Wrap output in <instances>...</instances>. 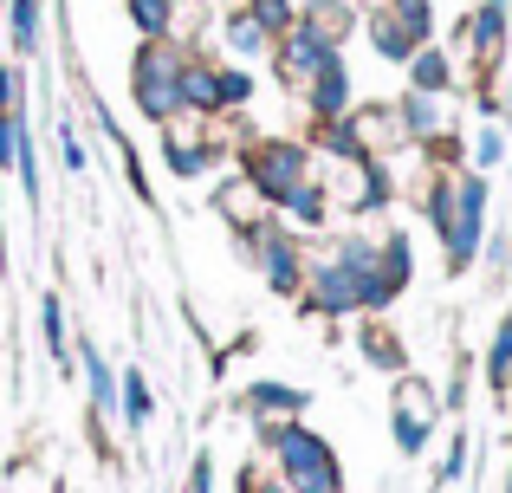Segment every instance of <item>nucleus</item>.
<instances>
[{"label":"nucleus","mask_w":512,"mask_h":493,"mask_svg":"<svg viewBox=\"0 0 512 493\" xmlns=\"http://www.w3.org/2000/svg\"><path fill=\"white\" fill-rule=\"evenodd\" d=\"M182 111L188 117H221V65L214 59H201V52H188V65H182Z\"/></svg>","instance_id":"16"},{"label":"nucleus","mask_w":512,"mask_h":493,"mask_svg":"<svg viewBox=\"0 0 512 493\" xmlns=\"http://www.w3.org/2000/svg\"><path fill=\"white\" fill-rule=\"evenodd\" d=\"M506 493H512V468H506Z\"/></svg>","instance_id":"39"},{"label":"nucleus","mask_w":512,"mask_h":493,"mask_svg":"<svg viewBox=\"0 0 512 493\" xmlns=\"http://www.w3.org/2000/svg\"><path fill=\"white\" fill-rule=\"evenodd\" d=\"M279 215H286L292 221V228H305V234H318V228H325V221H331V182H305V189L299 195H292V202L286 208H279Z\"/></svg>","instance_id":"23"},{"label":"nucleus","mask_w":512,"mask_h":493,"mask_svg":"<svg viewBox=\"0 0 512 493\" xmlns=\"http://www.w3.org/2000/svg\"><path fill=\"white\" fill-rule=\"evenodd\" d=\"M20 124H26V111H0V176L13 169V150H20Z\"/></svg>","instance_id":"34"},{"label":"nucleus","mask_w":512,"mask_h":493,"mask_svg":"<svg viewBox=\"0 0 512 493\" xmlns=\"http://www.w3.org/2000/svg\"><path fill=\"white\" fill-rule=\"evenodd\" d=\"M163 163H169V176H175V182H201V176L214 169L208 137H201V117H195V124H188V117L163 124Z\"/></svg>","instance_id":"11"},{"label":"nucleus","mask_w":512,"mask_h":493,"mask_svg":"<svg viewBox=\"0 0 512 493\" xmlns=\"http://www.w3.org/2000/svg\"><path fill=\"white\" fill-rule=\"evenodd\" d=\"M312 176H318L312 143H299V137H247L240 143V182H247L266 208H286Z\"/></svg>","instance_id":"3"},{"label":"nucleus","mask_w":512,"mask_h":493,"mask_svg":"<svg viewBox=\"0 0 512 493\" xmlns=\"http://www.w3.org/2000/svg\"><path fill=\"white\" fill-rule=\"evenodd\" d=\"M39 338H46V351H52V364H72V325H65V299L59 292H46L39 299Z\"/></svg>","instance_id":"24"},{"label":"nucleus","mask_w":512,"mask_h":493,"mask_svg":"<svg viewBox=\"0 0 512 493\" xmlns=\"http://www.w3.org/2000/svg\"><path fill=\"white\" fill-rule=\"evenodd\" d=\"M124 13L137 26V39H182V26H175L182 0H124Z\"/></svg>","instance_id":"22"},{"label":"nucleus","mask_w":512,"mask_h":493,"mask_svg":"<svg viewBox=\"0 0 512 493\" xmlns=\"http://www.w3.org/2000/svg\"><path fill=\"white\" fill-rule=\"evenodd\" d=\"M467 150H474V169H500L512 143H506V137H500L493 124H474V137H467Z\"/></svg>","instance_id":"31"},{"label":"nucleus","mask_w":512,"mask_h":493,"mask_svg":"<svg viewBox=\"0 0 512 493\" xmlns=\"http://www.w3.org/2000/svg\"><path fill=\"white\" fill-rule=\"evenodd\" d=\"M396 299H402V286L383 266V234H338L325 260L305 266V292H299V305L318 318L389 312Z\"/></svg>","instance_id":"1"},{"label":"nucleus","mask_w":512,"mask_h":493,"mask_svg":"<svg viewBox=\"0 0 512 493\" xmlns=\"http://www.w3.org/2000/svg\"><path fill=\"white\" fill-rule=\"evenodd\" d=\"M240 7H247L253 13V20H260L266 26V33H292V26H299V0H240Z\"/></svg>","instance_id":"30"},{"label":"nucleus","mask_w":512,"mask_h":493,"mask_svg":"<svg viewBox=\"0 0 512 493\" xmlns=\"http://www.w3.org/2000/svg\"><path fill=\"white\" fill-rule=\"evenodd\" d=\"M506 169H512V150H506Z\"/></svg>","instance_id":"40"},{"label":"nucleus","mask_w":512,"mask_h":493,"mask_svg":"<svg viewBox=\"0 0 512 493\" xmlns=\"http://www.w3.org/2000/svg\"><path fill=\"white\" fill-rule=\"evenodd\" d=\"M7 46L20 59H39V46H46V0H7Z\"/></svg>","instance_id":"20"},{"label":"nucleus","mask_w":512,"mask_h":493,"mask_svg":"<svg viewBox=\"0 0 512 493\" xmlns=\"http://www.w3.org/2000/svg\"><path fill=\"white\" fill-rule=\"evenodd\" d=\"M182 65H188L182 39H143L137 59H130V104H137L156 130L175 124V117H188L182 111Z\"/></svg>","instance_id":"5"},{"label":"nucleus","mask_w":512,"mask_h":493,"mask_svg":"<svg viewBox=\"0 0 512 493\" xmlns=\"http://www.w3.org/2000/svg\"><path fill=\"white\" fill-rule=\"evenodd\" d=\"M383 266H389V279L409 292V279H415V247H409V234H402V228H383Z\"/></svg>","instance_id":"29"},{"label":"nucleus","mask_w":512,"mask_h":493,"mask_svg":"<svg viewBox=\"0 0 512 493\" xmlns=\"http://www.w3.org/2000/svg\"><path fill=\"white\" fill-rule=\"evenodd\" d=\"M299 26H312L325 46H338V52H344V46H350V33L363 26V7H357V0H305V7H299Z\"/></svg>","instance_id":"15"},{"label":"nucleus","mask_w":512,"mask_h":493,"mask_svg":"<svg viewBox=\"0 0 512 493\" xmlns=\"http://www.w3.org/2000/svg\"><path fill=\"white\" fill-rule=\"evenodd\" d=\"M454 39H461L467 72H474V78H493L506 65V52H512V7H506V0H480V7L454 26Z\"/></svg>","instance_id":"8"},{"label":"nucleus","mask_w":512,"mask_h":493,"mask_svg":"<svg viewBox=\"0 0 512 493\" xmlns=\"http://www.w3.org/2000/svg\"><path fill=\"white\" fill-rule=\"evenodd\" d=\"M305 403H312V390H292V383H279V377L247 383V416L260 422V429H273V422H299Z\"/></svg>","instance_id":"13"},{"label":"nucleus","mask_w":512,"mask_h":493,"mask_svg":"<svg viewBox=\"0 0 512 493\" xmlns=\"http://www.w3.org/2000/svg\"><path fill=\"white\" fill-rule=\"evenodd\" d=\"M383 13L415 39V46H428V39H435V0H383Z\"/></svg>","instance_id":"27"},{"label":"nucleus","mask_w":512,"mask_h":493,"mask_svg":"<svg viewBox=\"0 0 512 493\" xmlns=\"http://www.w3.org/2000/svg\"><path fill=\"white\" fill-rule=\"evenodd\" d=\"M78 370H85V390H91V409H98V416H104V409H117V370H111V357H104L98 351V344H91V331H85V338H78Z\"/></svg>","instance_id":"21"},{"label":"nucleus","mask_w":512,"mask_h":493,"mask_svg":"<svg viewBox=\"0 0 512 493\" xmlns=\"http://www.w3.org/2000/svg\"><path fill=\"white\" fill-rule=\"evenodd\" d=\"M59 156H65V169H72V176H85V169H91L85 143H78V124H59Z\"/></svg>","instance_id":"36"},{"label":"nucleus","mask_w":512,"mask_h":493,"mask_svg":"<svg viewBox=\"0 0 512 493\" xmlns=\"http://www.w3.org/2000/svg\"><path fill=\"white\" fill-rule=\"evenodd\" d=\"M253 91H260L253 65H234V59H227V65H221V117L247 111V104H253Z\"/></svg>","instance_id":"28"},{"label":"nucleus","mask_w":512,"mask_h":493,"mask_svg":"<svg viewBox=\"0 0 512 493\" xmlns=\"http://www.w3.org/2000/svg\"><path fill=\"white\" fill-rule=\"evenodd\" d=\"M260 442L273 448L279 481H286L292 493H344L338 455H331V442H325L318 429H305V416H299V422H273V429H260Z\"/></svg>","instance_id":"4"},{"label":"nucleus","mask_w":512,"mask_h":493,"mask_svg":"<svg viewBox=\"0 0 512 493\" xmlns=\"http://www.w3.org/2000/svg\"><path fill=\"white\" fill-rule=\"evenodd\" d=\"M0 111H26V72L0 65Z\"/></svg>","instance_id":"33"},{"label":"nucleus","mask_w":512,"mask_h":493,"mask_svg":"<svg viewBox=\"0 0 512 493\" xmlns=\"http://www.w3.org/2000/svg\"><path fill=\"white\" fill-rule=\"evenodd\" d=\"M253 493H292L286 481H253Z\"/></svg>","instance_id":"38"},{"label":"nucleus","mask_w":512,"mask_h":493,"mask_svg":"<svg viewBox=\"0 0 512 493\" xmlns=\"http://www.w3.org/2000/svg\"><path fill=\"white\" fill-rule=\"evenodd\" d=\"M363 39H370V52H376L383 65H396V72H402V65L415 59V39L402 33V26L389 20L383 7H363Z\"/></svg>","instance_id":"19"},{"label":"nucleus","mask_w":512,"mask_h":493,"mask_svg":"<svg viewBox=\"0 0 512 493\" xmlns=\"http://www.w3.org/2000/svg\"><path fill=\"white\" fill-rule=\"evenodd\" d=\"M402 78H409V91H428V98H448V91L461 85V78H454V52L435 46V39L415 46V59L402 65Z\"/></svg>","instance_id":"17"},{"label":"nucleus","mask_w":512,"mask_h":493,"mask_svg":"<svg viewBox=\"0 0 512 493\" xmlns=\"http://www.w3.org/2000/svg\"><path fill=\"white\" fill-rule=\"evenodd\" d=\"M461 474H467V435L454 429V442H448V455H441V474H435V481H441V487H454Z\"/></svg>","instance_id":"35"},{"label":"nucleus","mask_w":512,"mask_h":493,"mask_svg":"<svg viewBox=\"0 0 512 493\" xmlns=\"http://www.w3.org/2000/svg\"><path fill=\"white\" fill-rule=\"evenodd\" d=\"M435 429H441V403H435V390H428L422 377H409V370H402V377H396V390H389V435H396L402 461L428 455Z\"/></svg>","instance_id":"7"},{"label":"nucleus","mask_w":512,"mask_h":493,"mask_svg":"<svg viewBox=\"0 0 512 493\" xmlns=\"http://www.w3.org/2000/svg\"><path fill=\"white\" fill-rule=\"evenodd\" d=\"M299 104H305V117L312 124H325V117H350L357 111V78H350V59L338 52V59L325 65V72L312 78V85L299 91Z\"/></svg>","instance_id":"10"},{"label":"nucleus","mask_w":512,"mask_h":493,"mask_svg":"<svg viewBox=\"0 0 512 493\" xmlns=\"http://www.w3.org/2000/svg\"><path fill=\"white\" fill-rule=\"evenodd\" d=\"M396 124H402L409 143H435L441 130H454L448 124V98H428V91H409V85H402V98H396Z\"/></svg>","instance_id":"14"},{"label":"nucleus","mask_w":512,"mask_h":493,"mask_svg":"<svg viewBox=\"0 0 512 493\" xmlns=\"http://www.w3.org/2000/svg\"><path fill=\"white\" fill-rule=\"evenodd\" d=\"M240 247H247L253 273L266 279V292H273V299H299V292H305V266H312V260H305L299 234H292L279 215L247 221V228H240Z\"/></svg>","instance_id":"6"},{"label":"nucleus","mask_w":512,"mask_h":493,"mask_svg":"<svg viewBox=\"0 0 512 493\" xmlns=\"http://www.w3.org/2000/svg\"><path fill=\"white\" fill-rule=\"evenodd\" d=\"M182 493H214V461H208V455H195V468H188Z\"/></svg>","instance_id":"37"},{"label":"nucleus","mask_w":512,"mask_h":493,"mask_svg":"<svg viewBox=\"0 0 512 493\" xmlns=\"http://www.w3.org/2000/svg\"><path fill=\"white\" fill-rule=\"evenodd\" d=\"M487 390L512 396V305H506V318H500V331H493V344H487Z\"/></svg>","instance_id":"26"},{"label":"nucleus","mask_w":512,"mask_h":493,"mask_svg":"<svg viewBox=\"0 0 512 493\" xmlns=\"http://www.w3.org/2000/svg\"><path fill=\"white\" fill-rule=\"evenodd\" d=\"M117 409H124L130 429H143V422L156 416V390H150L143 370H117Z\"/></svg>","instance_id":"25"},{"label":"nucleus","mask_w":512,"mask_h":493,"mask_svg":"<svg viewBox=\"0 0 512 493\" xmlns=\"http://www.w3.org/2000/svg\"><path fill=\"white\" fill-rule=\"evenodd\" d=\"M428 228L441 241V266L448 279H461L487 247V208H493V182L487 169H435L428 176Z\"/></svg>","instance_id":"2"},{"label":"nucleus","mask_w":512,"mask_h":493,"mask_svg":"<svg viewBox=\"0 0 512 493\" xmlns=\"http://www.w3.org/2000/svg\"><path fill=\"white\" fill-rule=\"evenodd\" d=\"M357 357L370 370H383V377H402L409 370V344H402V331L389 325L383 312H363V325H357Z\"/></svg>","instance_id":"12"},{"label":"nucleus","mask_w":512,"mask_h":493,"mask_svg":"<svg viewBox=\"0 0 512 493\" xmlns=\"http://www.w3.org/2000/svg\"><path fill=\"white\" fill-rule=\"evenodd\" d=\"M480 260L493 266V279L512 286V234H487V247H480Z\"/></svg>","instance_id":"32"},{"label":"nucleus","mask_w":512,"mask_h":493,"mask_svg":"<svg viewBox=\"0 0 512 493\" xmlns=\"http://www.w3.org/2000/svg\"><path fill=\"white\" fill-rule=\"evenodd\" d=\"M331 59H338V46H325L312 26H292V33H279V39H273V78L292 91V98H299V91L312 85V78L325 72Z\"/></svg>","instance_id":"9"},{"label":"nucleus","mask_w":512,"mask_h":493,"mask_svg":"<svg viewBox=\"0 0 512 493\" xmlns=\"http://www.w3.org/2000/svg\"><path fill=\"white\" fill-rule=\"evenodd\" d=\"M221 46L234 52V65H260V59H273V33H266L260 20H253L247 7H234L221 20Z\"/></svg>","instance_id":"18"}]
</instances>
